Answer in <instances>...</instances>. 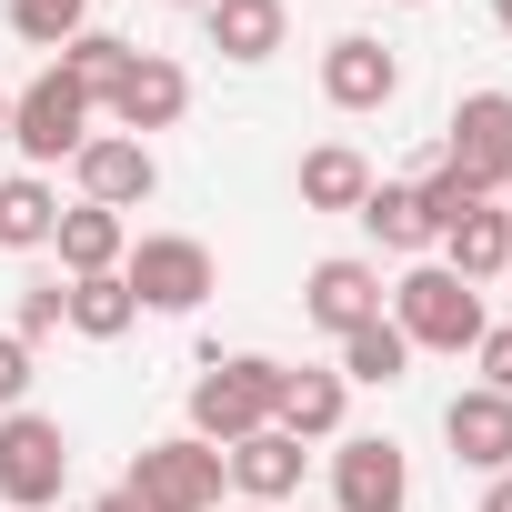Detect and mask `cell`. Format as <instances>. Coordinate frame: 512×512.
<instances>
[{"instance_id": "cell-1", "label": "cell", "mask_w": 512, "mask_h": 512, "mask_svg": "<svg viewBox=\"0 0 512 512\" xmlns=\"http://www.w3.org/2000/svg\"><path fill=\"white\" fill-rule=\"evenodd\" d=\"M282 372L292 362H272V352H211L201 362V382H191V432L211 442V452H231V442H251V432H272V412H282Z\"/></svg>"}, {"instance_id": "cell-2", "label": "cell", "mask_w": 512, "mask_h": 512, "mask_svg": "<svg viewBox=\"0 0 512 512\" xmlns=\"http://www.w3.org/2000/svg\"><path fill=\"white\" fill-rule=\"evenodd\" d=\"M392 332H402L412 352H472L492 322H482V292H472L462 272H442V262H412V272L392 282Z\"/></svg>"}, {"instance_id": "cell-3", "label": "cell", "mask_w": 512, "mask_h": 512, "mask_svg": "<svg viewBox=\"0 0 512 512\" xmlns=\"http://www.w3.org/2000/svg\"><path fill=\"white\" fill-rule=\"evenodd\" d=\"M121 492H131L141 512H221L231 472H221V452H211L201 432H171V442H141V452H131Z\"/></svg>"}, {"instance_id": "cell-4", "label": "cell", "mask_w": 512, "mask_h": 512, "mask_svg": "<svg viewBox=\"0 0 512 512\" xmlns=\"http://www.w3.org/2000/svg\"><path fill=\"white\" fill-rule=\"evenodd\" d=\"M121 282H131L141 312H201L221 292V262H211V241H191V231H141L121 251Z\"/></svg>"}, {"instance_id": "cell-5", "label": "cell", "mask_w": 512, "mask_h": 512, "mask_svg": "<svg viewBox=\"0 0 512 512\" xmlns=\"http://www.w3.org/2000/svg\"><path fill=\"white\" fill-rule=\"evenodd\" d=\"M91 121H101V111H91V91H81L61 61H51L31 91H11V151H21L31 171H61V161L91 141Z\"/></svg>"}, {"instance_id": "cell-6", "label": "cell", "mask_w": 512, "mask_h": 512, "mask_svg": "<svg viewBox=\"0 0 512 512\" xmlns=\"http://www.w3.org/2000/svg\"><path fill=\"white\" fill-rule=\"evenodd\" d=\"M442 171H452L472 201H502V181H512V91H462V101H452Z\"/></svg>"}, {"instance_id": "cell-7", "label": "cell", "mask_w": 512, "mask_h": 512, "mask_svg": "<svg viewBox=\"0 0 512 512\" xmlns=\"http://www.w3.org/2000/svg\"><path fill=\"white\" fill-rule=\"evenodd\" d=\"M61 482H71V432L51 422V412H0V502L11 512H41V502H61Z\"/></svg>"}, {"instance_id": "cell-8", "label": "cell", "mask_w": 512, "mask_h": 512, "mask_svg": "<svg viewBox=\"0 0 512 512\" xmlns=\"http://www.w3.org/2000/svg\"><path fill=\"white\" fill-rule=\"evenodd\" d=\"M332 512H412V462L392 432H342L332 442Z\"/></svg>"}, {"instance_id": "cell-9", "label": "cell", "mask_w": 512, "mask_h": 512, "mask_svg": "<svg viewBox=\"0 0 512 512\" xmlns=\"http://www.w3.org/2000/svg\"><path fill=\"white\" fill-rule=\"evenodd\" d=\"M302 322L312 332H362V322H382V262H362V251H332V262H312L302 272Z\"/></svg>"}, {"instance_id": "cell-10", "label": "cell", "mask_w": 512, "mask_h": 512, "mask_svg": "<svg viewBox=\"0 0 512 512\" xmlns=\"http://www.w3.org/2000/svg\"><path fill=\"white\" fill-rule=\"evenodd\" d=\"M71 181H81V201H101V211H141V201L161 191V161H151V141H131V131H91V141L71 151Z\"/></svg>"}, {"instance_id": "cell-11", "label": "cell", "mask_w": 512, "mask_h": 512, "mask_svg": "<svg viewBox=\"0 0 512 512\" xmlns=\"http://www.w3.org/2000/svg\"><path fill=\"white\" fill-rule=\"evenodd\" d=\"M191 111V71L181 61H161V51H131V71H121V91L101 101V121L111 131H131V141H151V131H171Z\"/></svg>"}, {"instance_id": "cell-12", "label": "cell", "mask_w": 512, "mask_h": 512, "mask_svg": "<svg viewBox=\"0 0 512 512\" xmlns=\"http://www.w3.org/2000/svg\"><path fill=\"white\" fill-rule=\"evenodd\" d=\"M322 101H332V111H392V101H402V61H392L372 31H342V41L322 51Z\"/></svg>"}, {"instance_id": "cell-13", "label": "cell", "mask_w": 512, "mask_h": 512, "mask_svg": "<svg viewBox=\"0 0 512 512\" xmlns=\"http://www.w3.org/2000/svg\"><path fill=\"white\" fill-rule=\"evenodd\" d=\"M442 442H452V462L482 472V482L512 472V392H482V382L452 392V402H442Z\"/></svg>"}, {"instance_id": "cell-14", "label": "cell", "mask_w": 512, "mask_h": 512, "mask_svg": "<svg viewBox=\"0 0 512 512\" xmlns=\"http://www.w3.org/2000/svg\"><path fill=\"white\" fill-rule=\"evenodd\" d=\"M442 272H462L472 292L512 272V211H502V201H472V211L442 231Z\"/></svg>"}, {"instance_id": "cell-15", "label": "cell", "mask_w": 512, "mask_h": 512, "mask_svg": "<svg viewBox=\"0 0 512 512\" xmlns=\"http://www.w3.org/2000/svg\"><path fill=\"white\" fill-rule=\"evenodd\" d=\"M221 472H231V492H241V502H262V512H272V502H292V492H302V442H292V432H251V442H231V452H221Z\"/></svg>"}, {"instance_id": "cell-16", "label": "cell", "mask_w": 512, "mask_h": 512, "mask_svg": "<svg viewBox=\"0 0 512 512\" xmlns=\"http://www.w3.org/2000/svg\"><path fill=\"white\" fill-rule=\"evenodd\" d=\"M201 31H211L221 61H272V51L292 41V11H282V0H211Z\"/></svg>"}, {"instance_id": "cell-17", "label": "cell", "mask_w": 512, "mask_h": 512, "mask_svg": "<svg viewBox=\"0 0 512 512\" xmlns=\"http://www.w3.org/2000/svg\"><path fill=\"white\" fill-rule=\"evenodd\" d=\"M342 412H352V382H342V372H282L272 432H292V442H342Z\"/></svg>"}, {"instance_id": "cell-18", "label": "cell", "mask_w": 512, "mask_h": 512, "mask_svg": "<svg viewBox=\"0 0 512 512\" xmlns=\"http://www.w3.org/2000/svg\"><path fill=\"white\" fill-rule=\"evenodd\" d=\"M51 251H61V272L81 282V272H121L131 231H121V211H101V201H71V211L51 221Z\"/></svg>"}, {"instance_id": "cell-19", "label": "cell", "mask_w": 512, "mask_h": 512, "mask_svg": "<svg viewBox=\"0 0 512 512\" xmlns=\"http://www.w3.org/2000/svg\"><path fill=\"white\" fill-rule=\"evenodd\" d=\"M362 191H372V161H362L352 141L302 151V211H362Z\"/></svg>"}, {"instance_id": "cell-20", "label": "cell", "mask_w": 512, "mask_h": 512, "mask_svg": "<svg viewBox=\"0 0 512 512\" xmlns=\"http://www.w3.org/2000/svg\"><path fill=\"white\" fill-rule=\"evenodd\" d=\"M61 221V191L41 171H0V251H41Z\"/></svg>"}, {"instance_id": "cell-21", "label": "cell", "mask_w": 512, "mask_h": 512, "mask_svg": "<svg viewBox=\"0 0 512 512\" xmlns=\"http://www.w3.org/2000/svg\"><path fill=\"white\" fill-rule=\"evenodd\" d=\"M382 251H432V221H422V201H412V181H372L362 191V211H352Z\"/></svg>"}, {"instance_id": "cell-22", "label": "cell", "mask_w": 512, "mask_h": 512, "mask_svg": "<svg viewBox=\"0 0 512 512\" xmlns=\"http://www.w3.org/2000/svg\"><path fill=\"white\" fill-rule=\"evenodd\" d=\"M131 322H141V302H131L121 272H81V282H71V332H81V342H121Z\"/></svg>"}, {"instance_id": "cell-23", "label": "cell", "mask_w": 512, "mask_h": 512, "mask_svg": "<svg viewBox=\"0 0 512 512\" xmlns=\"http://www.w3.org/2000/svg\"><path fill=\"white\" fill-rule=\"evenodd\" d=\"M342 382H372V392H392L402 372H412V342L392 332V312L382 322H362V332H342V362H332Z\"/></svg>"}, {"instance_id": "cell-24", "label": "cell", "mask_w": 512, "mask_h": 512, "mask_svg": "<svg viewBox=\"0 0 512 512\" xmlns=\"http://www.w3.org/2000/svg\"><path fill=\"white\" fill-rule=\"evenodd\" d=\"M61 71H71V81L91 91V111H101V101L121 91V71H131V41H121V31H81V41L61 51Z\"/></svg>"}, {"instance_id": "cell-25", "label": "cell", "mask_w": 512, "mask_h": 512, "mask_svg": "<svg viewBox=\"0 0 512 512\" xmlns=\"http://www.w3.org/2000/svg\"><path fill=\"white\" fill-rule=\"evenodd\" d=\"M11 31H21L31 51H71V41L91 31V0H11Z\"/></svg>"}, {"instance_id": "cell-26", "label": "cell", "mask_w": 512, "mask_h": 512, "mask_svg": "<svg viewBox=\"0 0 512 512\" xmlns=\"http://www.w3.org/2000/svg\"><path fill=\"white\" fill-rule=\"evenodd\" d=\"M11 332H21V342L71 332V282H31V292H21V312H11Z\"/></svg>"}, {"instance_id": "cell-27", "label": "cell", "mask_w": 512, "mask_h": 512, "mask_svg": "<svg viewBox=\"0 0 512 512\" xmlns=\"http://www.w3.org/2000/svg\"><path fill=\"white\" fill-rule=\"evenodd\" d=\"M412 201H422V221H432V241H442V231H452V221H462V211H472V191H462V181H452V171H442V161H432V171H422V181H412Z\"/></svg>"}, {"instance_id": "cell-28", "label": "cell", "mask_w": 512, "mask_h": 512, "mask_svg": "<svg viewBox=\"0 0 512 512\" xmlns=\"http://www.w3.org/2000/svg\"><path fill=\"white\" fill-rule=\"evenodd\" d=\"M21 402H31V342L0 332V412H21Z\"/></svg>"}, {"instance_id": "cell-29", "label": "cell", "mask_w": 512, "mask_h": 512, "mask_svg": "<svg viewBox=\"0 0 512 512\" xmlns=\"http://www.w3.org/2000/svg\"><path fill=\"white\" fill-rule=\"evenodd\" d=\"M472 362H482V392H512V322H502V332H482V342H472Z\"/></svg>"}, {"instance_id": "cell-30", "label": "cell", "mask_w": 512, "mask_h": 512, "mask_svg": "<svg viewBox=\"0 0 512 512\" xmlns=\"http://www.w3.org/2000/svg\"><path fill=\"white\" fill-rule=\"evenodd\" d=\"M482 512H512V472H492V492H482Z\"/></svg>"}, {"instance_id": "cell-31", "label": "cell", "mask_w": 512, "mask_h": 512, "mask_svg": "<svg viewBox=\"0 0 512 512\" xmlns=\"http://www.w3.org/2000/svg\"><path fill=\"white\" fill-rule=\"evenodd\" d=\"M91 512H141V502H131V492H121V482H111V492H101V502H91Z\"/></svg>"}, {"instance_id": "cell-32", "label": "cell", "mask_w": 512, "mask_h": 512, "mask_svg": "<svg viewBox=\"0 0 512 512\" xmlns=\"http://www.w3.org/2000/svg\"><path fill=\"white\" fill-rule=\"evenodd\" d=\"M492 31H502V41H512V0H492Z\"/></svg>"}, {"instance_id": "cell-33", "label": "cell", "mask_w": 512, "mask_h": 512, "mask_svg": "<svg viewBox=\"0 0 512 512\" xmlns=\"http://www.w3.org/2000/svg\"><path fill=\"white\" fill-rule=\"evenodd\" d=\"M0 151H11V91H0Z\"/></svg>"}, {"instance_id": "cell-34", "label": "cell", "mask_w": 512, "mask_h": 512, "mask_svg": "<svg viewBox=\"0 0 512 512\" xmlns=\"http://www.w3.org/2000/svg\"><path fill=\"white\" fill-rule=\"evenodd\" d=\"M171 11H211V0H171Z\"/></svg>"}, {"instance_id": "cell-35", "label": "cell", "mask_w": 512, "mask_h": 512, "mask_svg": "<svg viewBox=\"0 0 512 512\" xmlns=\"http://www.w3.org/2000/svg\"><path fill=\"white\" fill-rule=\"evenodd\" d=\"M221 512H262V502H221Z\"/></svg>"}, {"instance_id": "cell-36", "label": "cell", "mask_w": 512, "mask_h": 512, "mask_svg": "<svg viewBox=\"0 0 512 512\" xmlns=\"http://www.w3.org/2000/svg\"><path fill=\"white\" fill-rule=\"evenodd\" d=\"M502 211H512V181H502Z\"/></svg>"}, {"instance_id": "cell-37", "label": "cell", "mask_w": 512, "mask_h": 512, "mask_svg": "<svg viewBox=\"0 0 512 512\" xmlns=\"http://www.w3.org/2000/svg\"><path fill=\"white\" fill-rule=\"evenodd\" d=\"M402 11H422V0H402Z\"/></svg>"}, {"instance_id": "cell-38", "label": "cell", "mask_w": 512, "mask_h": 512, "mask_svg": "<svg viewBox=\"0 0 512 512\" xmlns=\"http://www.w3.org/2000/svg\"><path fill=\"white\" fill-rule=\"evenodd\" d=\"M502 282H512V272H502Z\"/></svg>"}]
</instances>
